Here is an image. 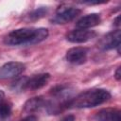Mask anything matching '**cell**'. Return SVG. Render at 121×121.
I'll list each match as a JSON object with an SVG mask.
<instances>
[{"label":"cell","instance_id":"9","mask_svg":"<svg viewBox=\"0 0 121 121\" xmlns=\"http://www.w3.org/2000/svg\"><path fill=\"white\" fill-rule=\"evenodd\" d=\"M101 22V17L97 13H91L88 15H85L81 17L77 23L76 26L79 29H87L93 26H95L99 25Z\"/></svg>","mask_w":121,"mask_h":121},{"label":"cell","instance_id":"18","mask_svg":"<svg viewBox=\"0 0 121 121\" xmlns=\"http://www.w3.org/2000/svg\"><path fill=\"white\" fill-rule=\"evenodd\" d=\"M114 77L117 80H120V78H121V67H117V69L114 73Z\"/></svg>","mask_w":121,"mask_h":121},{"label":"cell","instance_id":"6","mask_svg":"<svg viewBox=\"0 0 121 121\" xmlns=\"http://www.w3.org/2000/svg\"><path fill=\"white\" fill-rule=\"evenodd\" d=\"M96 36V33L94 30L87 29H75L71 30L66 34V39L71 43H85Z\"/></svg>","mask_w":121,"mask_h":121},{"label":"cell","instance_id":"2","mask_svg":"<svg viewBox=\"0 0 121 121\" xmlns=\"http://www.w3.org/2000/svg\"><path fill=\"white\" fill-rule=\"evenodd\" d=\"M111 98V94L105 89H92L83 92L73 97L68 103L67 108L83 109L92 108L103 104Z\"/></svg>","mask_w":121,"mask_h":121},{"label":"cell","instance_id":"3","mask_svg":"<svg viewBox=\"0 0 121 121\" xmlns=\"http://www.w3.org/2000/svg\"><path fill=\"white\" fill-rule=\"evenodd\" d=\"M81 10L78 8H74V7H61L60 8L56 14L52 17L51 22L53 24H66L69 23L71 21H73L74 19H76V17H78L80 14Z\"/></svg>","mask_w":121,"mask_h":121},{"label":"cell","instance_id":"14","mask_svg":"<svg viewBox=\"0 0 121 121\" xmlns=\"http://www.w3.org/2000/svg\"><path fill=\"white\" fill-rule=\"evenodd\" d=\"M48 12V8L47 7H41V8H38L36 9H34L33 11H31L29 14H28V20H31V21H36V20H39L43 17H44V15H46Z\"/></svg>","mask_w":121,"mask_h":121},{"label":"cell","instance_id":"13","mask_svg":"<svg viewBox=\"0 0 121 121\" xmlns=\"http://www.w3.org/2000/svg\"><path fill=\"white\" fill-rule=\"evenodd\" d=\"M11 104L8 101H2L0 103V121L8 119L11 114Z\"/></svg>","mask_w":121,"mask_h":121},{"label":"cell","instance_id":"5","mask_svg":"<svg viewBox=\"0 0 121 121\" xmlns=\"http://www.w3.org/2000/svg\"><path fill=\"white\" fill-rule=\"evenodd\" d=\"M121 32L119 29L113 30L101 38L98 43V47L102 50H110L120 46Z\"/></svg>","mask_w":121,"mask_h":121},{"label":"cell","instance_id":"20","mask_svg":"<svg viewBox=\"0 0 121 121\" xmlns=\"http://www.w3.org/2000/svg\"><path fill=\"white\" fill-rule=\"evenodd\" d=\"M119 20H120V16H117V17L115 18L114 22H113V23H114V25H115V26H117L120 25V23H119Z\"/></svg>","mask_w":121,"mask_h":121},{"label":"cell","instance_id":"11","mask_svg":"<svg viewBox=\"0 0 121 121\" xmlns=\"http://www.w3.org/2000/svg\"><path fill=\"white\" fill-rule=\"evenodd\" d=\"M45 106V100L42 96H36L28 99L25 105L23 111L26 113H32Z\"/></svg>","mask_w":121,"mask_h":121},{"label":"cell","instance_id":"17","mask_svg":"<svg viewBox=\"0 0 121 121\" xmlns=\"http://www.w3.org/2000/svg\"><path fill=\"white\" fill-rule=\"evenodd\" d=\"M60 121H75V116L72 115V114H69V115H66L64 116L62 119H60Z\"/></svg>","mask_w":121,"mask_h":121},{"label":"cell","instance_id":"19","mask_svg":"<svg viewBox=\"0 0 121 121\" xmlns=\"http://www.w3.org/2000/svg\"><path fill=\"white\" fill-rule=\"evenodd\" d=\"M4 98H5V94H4V92L2 90H0V103L2 101H4Z\"/></svg>","mask_w":121,"mask_h":121},{"label":"cell","instance_id":"10","mask_svg":"<svg viewBox=\"0 0 121 121\" xmlns=\"http://www.w3.org/2000/svg\"><path fill=\"white\" fill-rule=\"evenodd\" d=\"M50 79V75L48 73L35 75L31 78H28L27 80V89L30 90H38L43 88L47 84Z\"/></svg>","mask_w":121,"mask_h":121},{"label":"cell","instance_id":"15","mask_svg":"<svg viewBox=\"0 0 121 121\" xmlns=\"http://www.w3.org/2000/svg\"><path fill=\"white\" fill-rule=\"evenodd\" d=\"M80 4H87V5H98V4H103L106 3V1H80L78 2Z\"/></svg>","mask_w":121,"mask_h":121},{"label":"cell","instance_id":"12","mask_svg":"<svg viewBox=\"0 0 121 121\" xmlns=\"http://www.w3.org/2000/svg\"><path fill=\"white\" fill-rule=\"evenodd\" d=\"M27 80H28V78L26 77L19 78L11 83L10 89L13 92H24L25 90L27 89Z\"/></svg>","mask_w":121,"mask_h":121},{"label":"cell","instance_id":"4","mask_svg":"<svg viewBox=\"0 0 121 121\" xmlns=\"http://www.w3.org/2000/svg\"><path fill=\"white\" fill-rule=\"evenodd\" d=\"M25 68L26 66L22 62H18V61L7 62L0 67V78L7 79L11 78H16L24 72Z\"/></svg>","mask_w":121,"mask_h":121},{"label":"cell","instance_id":"7","mask_svg":"<svg viewBox=\"0 0 121 121\" xmlns=\"http://www.w3.org/2000/svg\"><path fill=\"white\" fill-rule=\"evenodd\" d=\"M88 56V48L77 46L69 49L66 53V60L74 64H81L86 61Z\"/></svg>","mask_w":121,"mask_h":121},{"label":"cell","instance_id":"16","mask_svg":"<svg viewBox=\"0 0 121 121\" xmlns=\"http://www.w3.org/2000/svg\"><path fill=\"white\" fill-rule=\"evenodd\" d=\"M20 121H38V119H37V117L35 115H27L25 118L21 119Z\"/></svg>","mask_w":121,"mask_h":121},{"label":"cell","instance_id":"8","mask_svg":"<svg viewBox=\"0 0 121 121\" xmlns=\"http://www.w3.org/2000/svg\"><path fill=\"white\" fill-rule=\"evenodd\" d=\"M95 121H121V112L114 108H105L95 115Z\"/></svg>","mask_w":121,"mask_h":121},{"label":"cell","instance_id":"1","mask_svg":"<svg viewBox=\"0 0 121 121\" xmlns=\"http://www.w3.org/2000/svg\"><path fill=\"white\" fill-rule=\"evenodd\" d=\"M47 36H48V30L46 28L24 27L9 32L4 38V43L10 46L32 45L43 42L47 38Z\"/></svg>","mask_w":121,"mask_h":121}]
</instances>
